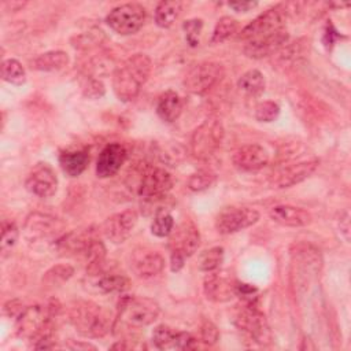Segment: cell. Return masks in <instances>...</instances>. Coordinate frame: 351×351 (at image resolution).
<instances>
[{"label": "cell", "instance_id": "10", "mask_svg": "<svg viewBox=\"0 0 351 351\" xmlns=\"http://www.w3.org/2000/svg\"><path fill=\"white\" fill-rule=\"evenodd\" d=\"M223 75V69L215 62H202L195 64L184 78V86L188 92L203 95L210 90Z\"/></svg>", "mask_w": 351, "mask_h": 351}, {"label": "cell", "instance_id": "33", "mask_svg": "<svg viewBox=\"0 0 351 351\" xmlns=\"http://www.w3.org/2000/svg\"><path fill=\"white\" fill-rule=\"evenodd\" d=\"M74 273V269L70 265H56L45 271L43 281L48 285H60L67 281Z\"/></svg>", "mask_w": 351, "mask_h": 351}, {"label": "cell", "instance_id": "27", "mask_svg": "<svg viewBox=\"0 0 351 351\" xmlns=\"http://www.w3.org/2000/svg\"><path fill=\"white\" fill-rule=\"evenodd\" d=\"M181 3L177 0L160 1L155 10V22L160 27H170L181 12Z\"/></svg>", "mask_w": 351, "mask_h": 351}, {"label": "cell", "instance_id": "37", "mask_svg": "<svg viewBox=\"0 0 351 351\" xmlns=\"http://www.w3.org/2000/svg\"><path fill=\"white\" fill-rule=\"evenodd\" d=\"M280 114V107L274 101H262L255 107V118L261 122H271Z\"/></svg>", "mask_w": 351, "mask_h": 351}, {"label": "cell", "instance_id": "39", "mask_svg": "<svg viewBox=\"0 0 351 351\" xmlns=\"http://www.w3.org/2000/svg\"><path fill=\"white\" fill-rule=\"evenodd\" d=\"M182 27L185 30V38H186L188 44L191 47H196L199 44V36H200V32L203 27L202 19H189V21L184 22Z\"/></svg>", "mask_w": 351, "mask_h": 351}, {"label": "cell", "instance_id": "18", "mask_svg": "<svg viewBox=\"0 0 351 351\" xmlns=\"http://www.w3.org/2000/svg\"><path fill=\"white\" fill-rule=\"evenodd\" d=\"M152 341L159 350L195 348V339L186 332H176L170 326L159 325L152 332Z\"/></svg>", "mask_w": 351, "mask_h": 351}, {"label": "cell", "instance_id": "12", "mask_svg": "<svg viewBox=\"0 0 351 351\" xmlns=\"http://www.w3.org/2000/svg\"><path fill=\"white\" fill-rule=\"evenodd\" d=\"M317 166H318L317 159L302 160V162L291 163V165H282L271 173V176H270L271 185H274L276 188L292 186V185L303 181L304 178H307L315 170Z\"/></svg>", "mask_w": 351, "mask_h": 351}, {"label": "cell", "instance_id": "2", "mask_svg": "<svg viewBox=\"0 0 351 351\" xmlns=\"http://www.w3.org/2000/svg\"><path fill=\"white\" fill-rule=\"evenodd\" d=\"M52 311L45 306H30L16 315V333L21 337L34 340L36 348H51L52 344Z\"/></svg>", "mask_w": 351, "mask_h": 351}, {"label": "cell", "instance_id": "21", "mask_svg": "<svg viewBox=\"0 0 351 351\" xmlns=\"http://www.w3.org/2000/svg\"><path fill=\"white\" fill-rule=\"evenodd\" d=\"M270 218L282 225V226H291V228H300L306 226L311 222V214L302 208V207H295L289 204H280L274 206L269 211Z\"/></svg>", "mask_w": 351, "mask_h": 351}, {"label": "cell", "instance_id": "9", "mask_svg": "<svg viewBox=\"0 0 351 351\" xmlns=\"http://www.w3.org/2000/svg\"><path fill=\"white\" fill-rule=\"evenodd\" d=\"M234 322L239 329L245 332L259 344L270 343V330L263 313L252 302H247L236 314Z\"/></svg>", "mask_w": 351, "mask_h": 351}, {"label": "cell", "instance_id": "38", "mask_svg": "<svg viewBox=\"0 0 351 351\" xmlns=\"http://www.w3.org/2000/svg\"><path fill=\"white\" fill-rule=\"evenodd\" d=\"M18 240V228L14 222H4L3 230H1V252L3 255L8 254L11 248L15 245Z\"/></svg>", "mask_w": 351, "mask_h": 351}, {"label": "cell", "instance_id": "32", "mask_svg": "<svg viewBox=\"0 0 351 351\" xmlns=\"http://www.w3.org/2000/svg\"><path fill=\"white\" fill-rule=\"evenodd\" d=\"M223 259V250L221 247H213L210 250H206L199 256V269L203 271H213L219 267L221 262Z\"/></svg>", "mask_w": 351, "mask_h": 351}, {"label": "cell", "instance_id": "43", "mask_svg": "<svg viewBox=\"0 0 351 351\" xmlns=\"http://www.w3.org/2000/svg\"><path fill=\"white\" fill-rule=\"evenodd\" d=\"M184 261H185V256H182L181 254H177V252H171V270L173 271H178L182 266H184Z\"/></svg>", "mask_w": 351, "mask_h": 351}, {"label": "cell", "instance_id": "11", "mask_svg": "<svg viewBox=\"0 0 351 351\" xmlns=\"http://www.w3.org/2000/svg\"><path fill=\"white\" fill-rule=\"evenodd\" d=\"M259 219V213L250 207H230L219 213L215 219V228L222 234L236 233Z\"/></svg>", "mask_w": 351, "mask_h": 351}, {"label": "cell", "instance_id": "3", "mask_svg": "<svg viewBox=\"0 0 351 351\" xmlns=\"http://www.w3.org/2000/svg\"><path fill=\"white\" fill-rule=\"evenodd\" d=\"M69 319L85 337H103L111 329V314L93 302H77L70 307Z\"/></svg>", "mask_w": 351, "mask_h": 351}, {"label": "cell", "instance_id": "4", "mask_svg": "<svg viewBox=\"0 0 351 351\" xmlns=\"http://www.w3.org/2000/svg\"><path fill=\"white\" fill-rule=\"evenodd\" d=\"M285 18L287 12L282 5L269 8L241 30L240 38L245 43H252L276 36L285 30Z\"/></svg>", "mask_w": 351, "mask_h": 351}, {"label": "cell", "instance_id": "31", "mask_svg": "<svg viewBox=\"0 0 351 351\" xmlns=\"http://www.w3.org/2000/svg\"><path fill=\"white\" fill-rule=\"evenodd\" d=\"M237 27H239V23L234 18L222 16L214 27L211 41L213 43H222V41L228 40L229 37H232L237 32Z\"/></svg>", "mask_w": 351, "mask_h": 351}, {"label": "cell", "instance_id": "42", "mask_svg": "<svg viewBox=\"0 0 351 351\" xmlns=\"http://www.w3.org/2000/svg\"><path fill=\"white\" fill-rule=\"evenodd\" d=\"M255 5H256L255 1H233V3H229V7L233 8L234 11H239V12L250 11Z\"/></svg>", "mask_w": 351, "mask_h": 351}, {"label": "cell", "instance_id": "29", "mask_svg": "<svg viewBox=\"0 0 351 351\" xmlns=\"http://www.w3.org/2000/svg\"><path fill=\"white\" fill-rule=\"evenodd\" d=\"M239 88L252 96L259 95L265 89V78L258 70H248L239 80Z\"/></svg>", "mask_w": 351, "mask_h": 351}, {"label": "cell", "instance_id": "8", "mask_svg": "<svg viewBox=\"0 0 351 351\" xmlns=\"http://www.w3.org/2000/svg\"><path fill=\"white\" fill-rule=\"evenodd\" d=\"M145 21V10L137 3H126L110 11L106 18L107 25L118 34L136 33Z\"/></svg>", "mask_w": 351, "mask_h": 351}, {"label": "cell", "instance_id": "15", "mask_svg": "<svg viewBox=\"0 0 351 351\" xmlns=\"http://www.w3.org/2000/svg\"><path fill=\"white\" fill-rule=\"evenodd\" d=\"M63 229V223L51 215L33 213L26 218L25 234L29 240L41 241L56 237Z\"/></svg>", "mask_w": 351, "mask_h": 351}, {"label": "cell", "instance_id": "1", "mask_svg": "<svg viewBox=\"0 0 351 351\" xmlns=\"http://www.w3.org/2000/svg\"><path fill=\"white\" fill-rule=\"evenodd\" d=\"M151 73V59L144 53H136L128 58L117 67L112 77V88L117 97L122 101L136 99L141 86Z\"/></svg>", "mask_w": 351, "mask_h": 351}, {"label": "cell", "instance_id": "22", "mask_svg": "<svg viewBox=\"0 0 351 351\" xmlns=\"http://www.w3.org/2000/svg\"><path fill=\"white\" fill-rule=\"evenodd\" d=\"M204 293L210 300L225 302L236 293V285L230 278L213 273L204 280Z\"/></svg>", "mask_w": 351, "mask_h": 351}, {"label": "cell", "instance_id": "40", "mask_svg": "<svg viewBox=\"0 0 351 351\" xmlns=\"http://www.w3.org/2000/svg\"><path fill=\"white\" fill-rule=\"evenodd\" d=\"M218 337H219V333H218L217 326L213 322L206 321L202 325V328H200V339H202V341L210 346V344H214L218 340Z\"/></svg>", "mask_w": 351, "mask_h": 351}, {"label": "cell", "instance_id": "34", "mask_svg": "<svg viewBox=\"0 0 351 351\" xmlns=\"http://www.w3.org/2000/svg\"><path fill=\"white\" fill-rule=\"evenodd\" d=\"M129 287V281L121 274H107L97 281V288L103 292H122Z\"/></svg>", "mask_w": 351, "mask_h": 351}, {"label": "cell", "instance_id": "16", "mask_svg": "<svg viewBox=\"0 0 351 351\" xmlns=\"http://www.w3.org/2000/svg\"><path fill=\"white\" fill-rule=\"evenodd\" d=\"M26 189L38 197H51L58 189V178L52 167L38 163L26 178Z\"/></svg>", "mask_w": 351, "mask_h": 351}, {"label": "cell", "instance_id": "17", "mask_svg": "<svg viewBox=\"0 0 351 351\" xmlns=\"http://www.w3.org/2000/svg\"><path fill=\"white\" fill-rule=\"evenodd\" d=\"M126 156H128V151L122 144L112 143L106 145L97 158V163H96L97 177L107 178L114 176L125 163Z\"/></svg>", "mask_w": 351, "mask_h": 351}, {"label": "cell", "instance_id": "35", "mask_svg": "<svg viewBox=\"0 0 351 351\" xmlns=\"http://www.w3.org/2000/svg\"><path fill=\"white\" fill-rule=\"evenodd\" d=\"M215 182V174L208 170H199L188 178V188L193 192H200L210 188Z\"/></svg>", "mask_w": 351, "mask_h": 351}, {"label": "cell", "instance_id": "41", "mask_svg": "<svg viewBox=\"0 0 351 351\" xmlns=\"http://www.w3.org/2000/svg\"><path fill=\"white\" fill-rule=\"evenodd\" d=\"M84 93L85 96L88 97H92V99H97L100 96H103L104 93V86L100 81L97 80H90L85 86H84Z\"/></svg>", "mask_w": 351, "mask_h": 351}, {"label": "cell", "instance_id": "23", "mask_svg": "<svg viewBox=\"0 0 351 351\" xmlns=\"http://www.w3.org/2000/svg\"><path fill=\"white\" fill-rule=\"evenodd\" d=\"M95 240V233L92 229H82L74 230L64 234L62 239L58 240V247L62 251L71 252V254H82L88 250V247Z\"/></svg>", "mask_w": 351, "mask_h": 351}, {"label": "cell", "instance_id": "19", "mask_svg": "<svg viewBox=\"0 0 351 351\" xmlns=\"http://www.w3.org/2000/svg\"><path fill=\"white\" fill-rule=\"evenodd\" d=\"M233 165L245 171L262 169L269 162L267 151L259 144H248L240 147L232 156Z\"/></svg>", "mask_w": 351, "mask_h": 351}, {"label": "cell", "instance_id": "13", "mask_svg": "<svg viewBox=\"0 0 351 351\" xmlns=\"http://www.w3.org/2000/svg\"><path fill=\"white\" fill-rule=\"evenodd\" d=\"M136 223L137 213L129 208L108 217L101 226V232L114 244H121L132 234Z\"/></svg>", "mask_w": 351, "mask_h": 351}, {"label": "cell", "instance_id": "25", "mask_svg": "<svg viewBox=\"0 0 351 351\" xmlns=\"http://www.w3.org/2000/svg\"><path fill=\"white\" fill-rule=\"evenodd\" d=\"M59 163L67 176L77 177L86 169L89 156L86 151H66L59 156Z\"/></svg>", "mask_w": 351, "mask_h": 351}, {"label": "cell", "instance_id": "24", "mask_svg": "<svg viewBox=\"0 0 351 351\" xmlns=\"http://www.w3.org/2000/svg\"><path fill=\"white\" fill-rule=\"evenodd\" d=\"M182 111V101L174 90L165 92L158 101L156 112L165 122H174Z\"/></svg>", "mask_w": 351, "mask_h": 351}, {"label": "cell", "instance_id": "26", "mask_svg": "<svg viewBox=\"0 0 351 351\" xmlns=\"http://www.w3.org/2000/svg\"><path fill=\"white\" fill-rule=\"evenodd\" d=\"M69 63V55L63 51H49L38 55L32 60V67L41 71H55L63 69Z\"/></svg>", "mask_w": 351, "mask_h": 351}, {"label": "cell", "instance_id": "30", "mask_svg": "<svg viewBox=\"0 0 351 351\" xmlns=\"http://www.w3.org/2000/svg\"><path fill=\"white\" fill-rule=\"evenodd\" d=\"M1 78L10 84L22 85L26 81V73L18 60L7 59L1 64Z\"/></svg>", "mask_w": 351, "mask_h": 351}, {"label": "cell", "instance_id": "28", "mask_svg": "<svg viewBox=\"0 0 351 351\" xmlns=\"http://www.w3.org/2000/svg\"><path fill=\"white\" fill-rule=\"evenodd\" d=\"M84 256L86 259V270L89 274L95 276L101 271V267L106 262V247L104 244L95 239L92 244L88 247V250L84 252Z\"/></svg>", "mask_w": 351, "mask_h": 351}, {"label": "cell", "instance_id": "5", "mask_svg": "<svg viewBox=\"0 0 351 351\" xmlns=\"http://www.w3.org/2000/svg\"><path fill=\"white\" fill-rule=\"evenodd\" d=\"M134 173L137 174L134 186L143 199L165 196L173 186L171 176L162 167L143 163Z\"/></svg>", "mask_w": 351, "mask_h": 351}, {"label": "cell", "instance_id": "6", "mask_svg": "<svg viewBox=\"0 0 351 351\" xmlns=\"http://www.w3.org/2000/svg\"><path fill=\"white\" fill-rule=\"evenodd\" d=\"M159 315V304L143 296L125 298L119 304V318L132 328H143L152 324Z\"/></svg>", "mask_w": 351, "mask_h": 351}, {"label": "cell", "instance_id": "14", "mask_svg": "<svg viewBox=\"0 0 351 351\" xmlns=\"http://www.w3.org/2000/svg\"><path fill=\"white\" fill-rule=\"evenodd\" d=\"M169 248L171 252L181 254L182 256H191L196 252L200 244V234L193 222L185 221L180 223L176 229L173 228L169 234Z\"/></svg>", "mask_w": 351, "mask_h": 351}, {"label": "cell", "instance_id": "36", "mask_svg": "<svg viewBox=\"0 0 351 351\" xmlns=\"http://www.w3.org/2000/svg\"><path fill=\"white\" fill-rule=\"evenodd\" d=\"M173 228H174V221H173V217L167 211L156 214L151 223V232H152V234H155L158 237L169 236L171 233Z\"/></svg>", "mask_w": 351, "mask_h": 351}, {"label": "cell", "instance_id": "7", "mask_svg": "<svg viewBox=\"0 0 351 351\" xmlns=\"http://www.w3.org/2000/svg\"><path fill=\"white\" fill-rule=\"evenodd\" d=\"M223 128L218 119H206L191 137V152L196 159L210 158L221 145Z\"/></svg>", "mask_w": 351, "mask_h": 351}, {"label": "cell", "instance_id": "20", "mask_svg": "<svg viewBox=\"0 0 351 351\" xmlns=\"http://www.w3.org/2000/svg\"><path fill=\"white\" fill-rule=\"evenodd\" d=\"M132 269L141 278H151L158 276L165 266L163 256L151 250H141L133 254Z\"/></svg>", "mask_w": 351, "mask_h": 351}]
</instances>
